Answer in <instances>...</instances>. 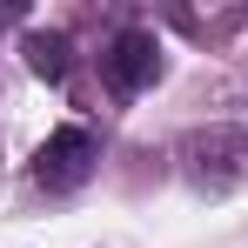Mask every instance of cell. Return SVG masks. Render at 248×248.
<instances>
[{
	"instance_id": "cell-1",
	"label": "cell",
	"mask_w": 248,
	"mask_h": 248,
	"mask_svg": "<svg viewBox=\"0 0 248 248\" xmlns=\"http://www.w3.org/2000/svg\"><path fill=\"white\" fill-rule=\"evenodd\" d=\"M101 161V148H94V134L87 127H54L41 141V155H34V181H41L47 195H74L87 174Z\"/></svg>"
},
{
	"instance_id": "cell-2",
	"label": "cell",
	"mask_w": 248,
	"mask_h": 248,
	"mask_svg": "<svg viewBox=\"0 0 248 248\" xmlns=\"http://www.w3.org/2000/svg\"><path fill=\"white\" fill-rule=\"evenodd\" d=\"M101 74H108L114 94H141V87H155V81H161V47H155V34H141V27L114 34L108 54H101Z\"/></svg>"
},
{
	"instance_id": "cell-3",
	"label": "cell",
	"mask_w": 248,
	"mask_h": 248,
	"mask_svg": "<svg viewBox=\"0 0 248 248\" xmlns=\"http://www.w3.org/2000/svg\"><path fill=\"white\" fill-rule=\"evenodd\" d=\"M27 67L41 81H67V34H34L27 41Z\"/></svg>"
}]
</instances>
